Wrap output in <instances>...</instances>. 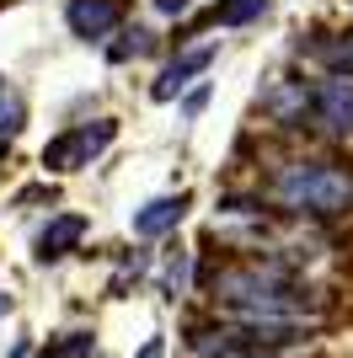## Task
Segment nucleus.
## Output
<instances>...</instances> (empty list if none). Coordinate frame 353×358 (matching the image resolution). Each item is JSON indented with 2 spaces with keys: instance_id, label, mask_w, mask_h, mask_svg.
Returning a JSON list of instances; mask_svg holds the SVG:
<instances>
[{
  "instance_id": "4",
  "label": "nucleus",
  "mask_w": 353,
  "mask_h": 358,
  "mask_svg": "<svg viewBox=\"0 0 353 358\" xmlns=\"http://www.w3.org/2000/svg\"><path fill=\"white\" fill-rule=\"evenodd\" d=\"M113 134H118L113 118L75 123V129H64V134H54L43 145V171H81V166H91V155H102V150L113 145Z\"/></svg>"
},
{
  "instance_id": "5",
  "label": "nucleus",
  "mask_w": 353,
  "mask_h": 358,
  "mask_svg": "<svg viewBox=\"0 0 353 358\" xmlns=\"http://www.w3.org/2000/svg\"><path fill=\"white\" fill-rule=\"evenodd\" d=\"M123 16H129L123 0H70V6H64L70 32H75V38H86V43H102L107 32H118V27H123Z\"/></svg>"
},
{
  "instance_id": "9",
  "label": "nucleus",
  "mask_w": 353,
  "mask_h": 358,
  "mask_svg": "<svg viewBox=\"0 0 353 358\" xmlns=\"http://www.w3.org/2000/svg\"><path fill=\"white\" fill-rule=\"evenodd\" d=\"M188 214V193H166V198H150L145 209L134 214V230L139 236H166V230H176V220Z\"/></svg>"
},
{
  "instance_id": "17",
  "label": "nucleus",
  "mask_w": 353,
  "mask_h": 358,
  "mask_svg": "<svg viewBox=\"0 0 353 358\" xmlns=\"http://www.w3.org/2000/svg\"><path fill=\"white\" fill-rule=\"evenodd\" d=\"M6 310H11V294H0V315H6Z\"/></svg>"
},
{
  "instance_id": "3",
  "label": "nucleus",
  "mask_w": 353,
  "mask_h": 358,
  "mask_svg": "<svg viewBox=\"0 0 353 358\" xmlns=\"http://www.w3.org/2000/svg\"><path fill=\"white\" fill-rule=\"evenodd\" d=\"M268 107L279 113L284 123L294 129H326V134H353V80L348 75H326L316 86H289V91H273Z\"/></svg>"
},
{
  "instance_id": "1",
  "label": "nucleus",
  "mask_w": 353,
  "mask_h": 358,
  "mask_svg": "<svg viewBox=\"0 0 353 358\" xmlns=\"http://www.w3.org/2000/svg\"><path fill=\"white\" fill-rule=\"evenodd\" d=\"M209 294L230 305V310L251 315V321H284V315L310 310V289L289 278L284 268H263V262H241L209 278Z\"/></svg>"
},
{
  "instance_id": "8",
  "label": "nucleus",
  "mask_w": 353,
  "mask_h": 358,
  "mask_svg": "<svg viewBox=\"0 0 353 358\" xmlns=\"http://www.w3.org/2000/svg\"><path fill=\"white\" fill-rule=\"evenodd\" d=\"M209 64H214V43H209V48H188V54H176V59L161 70V80H155V91H150V96H155V102H172L176 91L188 86L193 75H204Z\"/></svg>"
},
{
  "instance_id": "14",
  "label": "nucleus",
  "mask_w": 353,
  "mask_h": 358,
  "mask_svg": "<svg viewBox=\"0 0 353 358\" xmlns=\"http://www.w3.org/2000/svg\"><path fill=\"white\" fill-rule=\"evenodd\" d=\"M188 6H193V0H155V11H161V16H182Z\"/></svg>"
},
{
  "instance_id": "18",
  "label": "nucleus",
  "mask_w": 353,
  "mask_h": 358,
  "mask_svg": "<svg viewBox=\"0 0 353 358\" xmlns=\"http://www.w3.org/2000/svg\"><path fill=\"white\" fill-rule=\"evenodd\" d=\"M247 358H279V353H263V348H257V353H247Z\"/></svg>"
},
{
  "instance_id": "6",
  "label": "nucleus",
  "mask_w": 353,
  "mask_h": 358,
  "mask_svg": "<svg viewBox=\"0 0 353 358\" xmlns=\"http://www.w3.org/2000/svg\"><path fill=\"white\" fill-rule=\"evenodd\" d=\"M310 64H321L326 75H348L353 80V32H316L310 43H300Z\"/></svg>"
},
{
  "instance_id": "10",
  "label": "nucleus",
  "mask_w": 353,
  "mask_h": 358,
  "mask_svg": "<svg viewBox=\"0 0 353 358\" xmlns=\"http://www.w3.org/2000/svg\"><path fill=\"white\" fill-rule=\"evenodd\" d=\"M268 6H273V0H214L198 22H204V27H247V22L268 16Z\"/></svg>"
},
{
  "instance_id": "15",
  "label": "nucleus",
  "mask_w": 353,
  "mask_h": 358,
  "mask_svg": "<svg viewBox=\"0 0 353 358\" xmlns=\"http://www.w3.org/2000/svg\"><path fill=\"white\" fill-rule=\"evenodd\" d=\"M134 358H166V343H161V337H150V343L139 348V353H134Z\"/></svg>"
},
{
  "instance_id": "7",
  "label": "nucleus",
  "mask_w": 353,
  "mask_h": 358,
  "mask_svg": "<svg viewBox=\"0 0 353 358\" xmlns=\"http://www.w3.org/2000/svg\"><path fill=\"white\" fill-rule=\"evenodd\" d=\"M81 241H86V220H81V214H54V220L38 230V262H59V257H70Z\"/></svg>"
},
{
  "instance_id": "11",
  "label": "nucleus",
  "mask_w": 353,
  "mask_h": 358,
  "mask_svg": "<svg viewBox=\"0 0 353 358\" xmlns=\"http://www.w3.org/2000/svg\"><path fill=\"white\" fill-rule=\"evenodd\" d=\"M38 358H91V331H64V337H54Z\"/></svg>"
},
{
  "instance_id": "16",
  "label": "nucleus",
  "mask_w": 353,
  "mask_h": 358,
  "mask_svg": "<svg viewBox=\"0 0 353 358\" xmlns=\"http://www.w3.org/2000/svg\"><path fill=\"white\" fill-rule=\"evenodd\" d=\"M11 358H32V343H16V353Z\"/></svg>"
},
{
  "instance_id": "12",
  "label": "nucleus",
  "mask_w": 353,
  "mask_h": 358,
  "mask_svg": "<svg viewBox=\"0 0 353 358\" xmlns=\"http://www.w3.org/2000/svg\"><path fill=\"white\" fill-rule=\"evenodd\" d=\"M139 54H150V32H145V27L123 32V43H113V48H107V59H113V64H123V59H139Z\"/></svg>"
},
{
  "instance_id": "2",
  "label": "nucleus",
  "mask_w": 353,
  "mask_h": 358,
  "mask_svg": "<svg viewBox=\"0 0 353 358\" xmlns=\"http://www.w3.org/2000/svg\"><path fill=\"white\" fill-rule=\"evenodd\" d=\"M273 198L294 214H348L353 209V166L294 161L273 177Z\"/></svg>"
},
{
  "instance_id": "13",
  "label": "nucleus",
  "mask_w": 353,
  "mask_h": 358,
  "mask_svg": "<svg viewBox=\"0 0 353 358\" xmlns=\"http://www.w3.org/2000/svg\"><path fill=\"white\" fill-rule=\"evenodd\" d=\"M22 118H27V102H22L16 91H6V102H0V139L22 134Z\"/></svg>"
}]
</instances>
